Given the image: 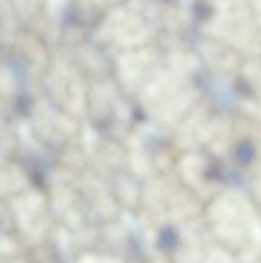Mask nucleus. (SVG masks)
Wrapping results in <instances>:
<instances>
[{"mask_svg": "<svg viewBox=\"0 0 261 263\" xmlns=\"http://www.w3.org/2000/svg\"><path fill=\"white\" fill-rule=\"evenodd\" d=\"M213 222L220 236L238 251H256L261 246V226L254 210L236 194L218 199L213 211Z\"/></svg>", "mask_w": 261, "mask_h": 263, "instance_id": "obj_1", "label": "nucleus"}]
</instances>
